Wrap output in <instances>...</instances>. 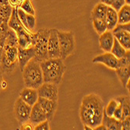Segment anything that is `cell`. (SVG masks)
<instances>
[{
	"label": "cell",
	"instance_id": "cell-9",
	"mask_svg": "<svg viewBox=\"0 0 130 130\" xmlns=\"http://www.w3.org/2000/svg\"><path fill=\"white\" fill-rule=\"evenodd\" d=\"M58 30L55 28L50 29V34L48 42V58H61L59 42L58 38Z\"/></svg>",
	"mask_w": 130,
	"mask_h": 130
},
{
	"label": "cell",
	"instance_id": "cell-21",
	"mask_svg": "<svg viewBox=\"0 0 130 130\" xmlns=\"http://www.w3.org/2000/svg\"><path fill=\"white\" fill-rule=\"evenodd\" d=\"M115 72L121 82L122 85L123 86V87L125 88V86L127 84V83L129 81V78H130V66L117 68L115 69Z\"/></svg>",
	"mask_w": 130,
	"mask_h": 130
},
{
	"label": "cell",
	"instance_id": "cell-38",
	"mask_svg": "<svg viewBox=\"0 0 130 130\" xmlns=\"http://www.w3.org/2000/svg\"><path fill=\"white\" fill-rule=\"evenodd\" d=\"M9 3L13 7H17L20 4V0H9Z\"/></svg>",
	"mask_w": 130,
	"mask_h": 130
},
{
	"label": "cell",
	"instance_id": "cell-42",
	"mask_svg": "<svg viewBox=\"0 0 130 130\" xmlns=\"http://www.w3.org/2000/svg\"><path fill=\"white\" fill-rule=\"evenodd\" d=\"M1 87H2V89H6V87H7V83H6V80H4V79L3 80Z\"/></svg>",
	"mask_w": 130,
	"mask_h": 130
},
{
	"label": "cell",
	"instance_id": "cell-26",
	"mask_svg": "<svg viewBox=\"0 0 130 130\" xmlns=\"http://www.w3.org/2000/svg\"><path fill=\"white\" fill-rule=\"evenodd\" d=\"M126 49L125 48H123L122 45L115 38L114 39V43L112 45V48L111 49V53H112L118 59L120 58H122V56H124V55L126 52Z\"/></svg>",
	"mask_w": 130,
	"mask_h": 130
},
{
	"label": "cell",
	"instance_id": "cell-29",
	"mask_svg": "<svg viewBox=\"0 0 130 130\" xmlns=\"http://www.w3.org/2000/svg\"><path fill=\"white\" fill-rule=\"evenodd\" d=\"M18 7L22 9L25 13L35 16V10L33 7V5L30 2V0H23V1L20 3V6Z\"/></svg>",
	"mask_w": 130,
	"mask_h": 130
},
{
	"label": "cell",
	"instance_id": "cell-36",
	"mask_svg": "<svg viewBox=\"0 0 130 130\" xmlns=\"http://www.w3.org/2000/svg\"><path fill=\"white\" fill-rule=\"evenodd\" d=\"M122 122V127L124 130H129L130 129V116L125 117V119L121 120Z\"/></svg>",
	"mask_w": 130,
	"mask_h": 130
},
{
	"label": "cell",
	"instance_id": "cell-34",
	"mask_svg": "<svg viewBox=\"0 0 130 130\" xmlns=\"http://www.w3.org/2000/svg\"><path fill=\"white\" fill-rule=\"evenodd\" d=\"M34 130H49L50 125H49V121L47 119L36 125H34Z\"/></svg>",
	"mask_w": 130,
	"mask_h": 130
},
{
	"label": "cell",
	"instance_id": "cell-24",
	"mask_svg": "<svg viewBox=\"0 0 130 130\" xmlns=\"http://www.w3.org/2000/svg\"><path fill=\"white\" fill-rule=\"evenodd\" d=\"M116 100L119 101L121 105L123 111V119L125 117L130 116V98L129 96H121L116 98Z\"/></svg>",
	"mask_w": 130,
	"mask_h": 130
},
{
	"label": "cell",
	"instance_id": "cell-16",
	"mask_svg": "<svg viewBox=\"0 0 130 130\" xmlns=\"http://www.w3.org/2000/svg\"><path fill=\"white\" fill-rule=\"evenodd\" d=\"M115 37L111 30H107L105 32L99 35V44L100 48L106 52H111L114 43Z\"/></svg>",
	"mask_w": 130,
	"mask_h": 130
},
{
	"label": "cell",
	"instance_id": "cell-31",
	"mask_svg": "<svg viewBox=\"0 0 130 130\" xmlns=\"http://www.w3.org/2000/svg\"><path fill=\"white\" fill-rule=\"evenodd\" d=\"M129 66H130V52L129 50H127L124 56L119 58V60H118V68Z\"/></svg>",
	"mask_w": 130,
	"mask_h": 130
},
{
	"label": "cell",
	"instance_id": "cell-1",
	"mask_svg": "<svg viewBox=\"0 0 130 130\" xmlns=\"http://www.w3.org/2000/svg\"><path fill=\"white\" fill-rule=\"evenodd\" d=\"M104 105L101 98L96 93H90L82 99L79 117L84 125L93 129L102 122Z\"/></svg>",
	"mask_w": 130,
	"mask_h": 130
},
{
	"label": "cell",
	"instance_id": "cell-7",
	"mask_svg": "<svg viewBox=\"0 0 130 130\" xmlns=\"http://www.w3.org/2000/svg\"><path fill=\"white\" fill-rule=\"evenodd\" d=\"M31 106L25 103L20 98H19L14 104V113L17 121L23 124L29 121Z\"/></svg>",
	"mask_w": 130,
	"mask_h": 130
},
{
	"label": "cell",
	"instance_id": "cell-43",
	"mask_svg": "<svg viewBox=\"0 0 130 130\" xmlns=\"http://www.w3.org/2000/svg\"><path fill=\"white\" fill-rule=\"evenodd\" d=\"M9 0H0V5H8Z\"/></svg>",
	"mask_w": 130,
	"mask_h": 130
},
{
	"label": "cell",
	"instance_id": "cell-4",
	"mask_svg": "<svg viewBox=\"0 0 130 130\" xmlns=\"http://www.w3.org/2000/svg\"><path fill=\"white\" fill-rule=\"evenodd\" d=\"M50 29L42 28L34 34V48L35 51L34 59L41 62L48 59V42Z\"/></svg>",
	"mask_w": 130,
	"mask_h": 130
},
{
	"label": "cell",
	"instance_id": "cell-22",
	"mask_svg": "<svg viewBox=\"0 0 130 130\" xmlns=\"http://www.w3.org/2000/svg\"><path fill=\"white\" fill-rule=\"evenodd\" d=\"M118 23H130V6L125 4L117 11Z\"/></svg>",
	"mask_w": 130,
	"mask_h": 130
},
{
	"label": "cell",
	"instance_id": "cell-30",
	"mask_svg": "<svg viewBox=\"0 0 130 130\" xmlns=\"http://www.w3.org/2000/svg\"><path fill=\"white\" fill-rule=\"evenodd\" d=\"M118 104H119V101H118L116 99L111 100L108 102V104H107V106L104 107V113L109 117L113 116L114 111H115V108H117Z\"/></svg>",
	"mask_w": 130,
	"mask_h": 130
},
{
	"label": "cell",
	"instance_id": "cell-12",
	"mask_svg": "<svg viewBox=\"0 0 130 130\" xmlns=\"http://www.w3.org/2000/svg\"><path fill=\"white\" fill-rule=\"evenodd\" d=\"M38 102L39 103L42 110L44 111L47 119L49 122L52 121L54 118L55 111L58 108V102L48 99H45L43 98H38Z\"/></svg>",
	"mask_w": 130,
	"mask_h": 130
},
{
	"label": "cell",
	"instance_id": "cell-10",
	"mask_svg": "<svg viewBox=\"0 0 130 130\" xmlns=\"http://www.w3.org/2000/svg\"><path fill=\"white\" fill-rule=\"evenodd\" d=\"M118 58L110 52H104L96 57L92 60L93 63H101L111 69H116L118 68Z\"/></svg>",
	"mask_w": 130,
	"mask_h": 130
},
{
	"label": "cell",
	"instance_id": "cell-3",
	"mask_svg": "<svg viewBox=\"0 0 130 130\" xmlns=\"http://www.w3.org/2000/svg\"><path fill=\"white\" fill-rule=\"evenodd\" d=\"M23 79L26 87L38 89L43 83V74L40 62L33 58L22 70Z\"/></svg>",
	"mask_w": 130,
	"mask_h": 130
},
{
	"label": "cell",
	"instance_id": "cell-27",
	"mask_svg": "<svg viewBox=\"0 0 130 130\" xmlns=\"http://www.w3.org/2000/svg\"><path fill=\"white\" fill-rule=\"evenodd\" d=\"M93 29L95 30L97 34L98 35H101L104 32H105L108 30L107 28V24L104 20H98V19H93Z\"/></svg>",
	"mask_w": 130,
	"mask_h": 130
},
{
	"label": "cell",
	"instance_id": "cell-6",
	"mask_svg": "<svg viewBox=\"0 0 130 130\" xmlns=\"http://www.w3.org/2000/svg\"><path fill=\"white\" fill-rule=\"evenodd\" d=\"M18 55V48L17 47H11L6 50L2 56L1 63L3 69L7 73L13 71L18 62L17 60Z\"/></svg>",
	"mask_w": 130,
	"mask_h": 130
},
{
	"label": "cell",
	"instance_id": "cell-39",
	"mask_svg": "<svg viewBox=\"0 0 130 130\" xmlns=\"http://www.w3.org/2000/svg\"><path fill=\"white\" fill-rule=\"evenodd\" d=\"M113 2H114V0H101V3L107 5L108 6H111V4L113 3Z\"/></svg>",
	"mask_w": 130,
	"mask_h": 130
},
{
	"label": "cell",
	"instance_id": "cell-45",
	"mask_svg": "<svg viewBox=\"0 0 130 130\" xmlns=\"http://www.w3.org/2000/svg\"><path fill=\"white\" fill-rule=\"evenodd\" d=\"M125 3L127 5H129L130 4V0H125Z\"/></svg>",
	"mask_w": 130,
	"mask_h": 130
},
{
	"label": "cell",
	"instance_id": "cell-15",
	"mask_svg": "<svg viewBox=\"0 0 130 130\" xmlns=\"http://www.w3.org/2000/svg\"><path fill=\"white\" fill-rule=\"evenodd\" d=\"M20 98L25 103L32 107L35 103L38 102L39 98L38 90L30 87H25L21 90L20 93Z\"/></svg>",
	"mask_w": 130,
	"mask_h": 130
},
{
	"label": "cell",
	"instance_id": "cell-14",
	"mask_svg": "<svg viewBox=\"0 0 130 130\" xmlns=\"http://www.w3.org/2000/svg\"><path fill=\"white\" fill-rule=\"evenodd\" d=\"M45 120H47L46 115L40 106L39 103L38 102L35 103L31 108L29 122L32 123L34 125H36Z\"/></svg>",
	"mask_w": 130,
	"mask_h": 130
},
{
	"label": "cell",
	"instance_id": "cell-28",
	"mask_svg": "<svg viewBox=\"0 0 130 130\" xmlns=\"http://www.w3.org/2000/svg\"><path fill=\"white\" fill-rule=\"evenodd\" d=\"M12 12H13V6L10 4L0 5V17H2L6 21H9Z\"/></svg>",
	"mask_w": 130,
	"mask_h": 130
},
{
	"label": "cell",
	"instance_id": "cell-23",
	"mask_svg": "<svg viewBox=\"0 0 130 130\" xmlns=\"http://www.w3.org/2000/svg\"><path fill=\"white\" fill-rule=\"evenodd\" d=\"M17 46H18V42H17V34L13 29L9 28L5 40L4 50L11 48V47H17Z\"/></svg>",
	"mask_w": 130,
	"mask_h": 130
},
{
	"label": "cell",
	"instance_id": "cell-20",
	"mask_svg": "<svg viewBox=\"0 0 130 130\" xmlns=\"http://www.w3.org/2000/svg\"><path fill=\"white\" fill-rule=\"evenodd\" d=\"M108 7V6L105 5L102 3H98L95 6L93 7V9L91 12L92 20L93 19H98V20H104Z\"/></svg>",
	"mask_w": 130,
	"mask_h": 130
},
{
	"label": "cell",
	"instance_id": "cell-44",
	"mask_svg": "<svg viewBox=\"0 0 130 130\" xmlns=\"http://www.w3.org/2000/svg\"><path fill=\"white\" fill-rule=\"evenodd\" d=\"M3 23H8L7 21H6L5 20H3L2 17H0V25H2Z\"/></svg>",
	"mask_w": 130,
	"mask_h": 130
},
{
	"label": "cell",
	"instance_id": "cell-37",
	"mask_svg": "<svg viewBox=\"0 0 130 130\" xmlns=\"http://www.w3.org/2000/svg\"><path fill=\"white\" fill-rule=\"evenodd\" d=\"M29 122V121H28ZM34 125L32 124V123H30V122H24V123H23V125H22V126H21V129H30V130H32V129H34Z\"/></svg>",
	"mask_w": 130,
	"mask_h": 130
},
{
	"label": "cell",
	"instance_id": "cell-19",
	"mask_svg": "<svg viewBox=\"0 0 130 130\" xmlns=\"http://www.w3.org/2000/svg\"><path fill=\"white\" fill-rule=\"evenodd\" d=\"M115 38L119 41L126 50L130 49V32L126 30H119L112 32Z\"/></svg>",
	"mask_w": 130,
	"mask_h": 130
},
{
	"label": "cell",
	"instance_id": "cell-8",
	"mask_svg": "<svg viewBox=\"0 0 130 130\" xmlns=\"http://www.w3.org/2000/svg\"><path fill=\"white\" fill-rule=\"evenodd\" d=\"M38 96L45 99L58 101V87L52 83H43L37 89Z\"/></svg>",
	"mask_w": 130,
	"mask_h": 130
},
{
	"label": "cell",
	"instance_id": "cell-33",
	"mask_svg": "<svg viewBox=\"0 0 130 130\" xmlns=\"http://www.w3.org/2000/svg\"><path fill=\"white\" fill-rule=\"evenodd\" d=\"M119 30H126L130 32V23H118L115 26V27L111 30L112 32H116Z\"/></svg>",
	"mask_w": 130,
	"mask_h": 130
},
{
	"label": "cell",
	"instance_id": "cell-25",
	"mask_svg": "<svg viewBox=\"0 0 130 130\" xmlns=\"http://www.w3.org/2000/svg\"><path fill=\"white\" fill-rule=\"evenodd\" d=\"M9 28L8 23H3L2 25H0V63H1L2 56L4 52V44Z\"/></svg>",
	"mask_w": 130,
	"mask_h": 130
},
{
	"label": "cell",
	"instance_id": "cell-18",
	"mask_svg": "<svg viewBox=\"0 0 130 130\" xmlns=\"http://www.w3.org/2000/svg\"><path fill=\"white\" fill-rule=\"evenodd\" d=\"M104 21L107 24V28L108 30H112L115 26L118 24V14L117 11L111 6H108L107 13L104 18Z\"/></svg>",
	"mask_w": 130,
	"mask_h": 130
},
{
	"label": "cell",
	"instance_id": "cell-5",
	"mask_svg": "<svg viewBox=\"0 0 130 130\" xmlns=\"http://www.w3.org/2000/svg\"><path fill=\"white\" fill-rule=\"evenodd\" d=\"M58 42H59L60 55L62 59H66L72 55L76 48L74 34L72 31H57Z\"/></svg>",
	"mask_w": 130,
	"mask_h": 130
},
{
	"label": "cell",
	"instance_id": "cell-32",
	"mask_svg": "<svg viewBox=\"0 0 130 130\" xmlns=\"http://www.w3.org/2000/svg\"><path fill=\"white\" fill-rule=\"evenodd\" d=\"M113 117L118 120H122L123 119V111H122V105L119 102L117 106V108H115V110L114 111Z\"/></svg>",
	"mask_w": 130,
	"mask_h": 130
},
{
	"label": "cell",
	"instance_id": "cell-13",
	"mask_svg": "<svg viewBox=\"0 0 130 130\" xmlns=\"http://www.w3.org/2000/svg\"><path fill=\"white\" fill-rule=\"evenodd\" d=\"M17 12L19 20L26 29L33 32L36 27V17L34 15L25 13L22 9L17 6Z\"/></svg>",
	"mask_w": 130,
	"mask_h": 130
},
{
	"label": "cell",
	"instance_id": "cell-40",
	"mask_svg": "<svg viewBox=\"0 0 130 130\" xmlns=\"http://www.w3.org/2000/svg\"><path fill=\"white\" fill-rule=\"evenodd\" d=\"M93 129H96V130H107V129H106V128H105V126L103 124H101V125L96 126Z\"/></svg>",
	"mask_w": 130,
	"mask_h": 130
},
{
	"label": "cell",
	"instance_id": "cell-11",
	"mask_svg": "<svg viewBox=\"0 0 130 130\" xmlns=\"http://www.w3.org/2000/svg\"><path fill=\"white\" fill-rule=\"evenodd\" d=\"M18 48V55H17V60L18 64L20 66V70L22 71L24 66L28 63L29 61L34 58L35 56V51L34 46L29 47V48H23L17 46Z\"/></svg>",
	"mask_w": 130,
	"mask_h": 130
},
{
	"label": "cell",
	"instance_id": "cell-2",
	"mask_svg": "<svg viewBox=\"0 0 130 130\" xmlns=\"http://www.w3.org/2000/svg\"><path fill=\"white\" fill-rule=\"evenodd\" d=\"M44 83L59 85L66 71V66L61 58H48L40 62Z\"/></svg>",
	"mask_w": 130,
	"mask_h": 130
},
{
	"label": "cell",
	"instance_id": "cell-41",
	"mask_svg": "<svg viewBox=\"0 0 130 130\" xmlns=\"http://www.w3.org/2000/svg\"><path fill=\"white\" fill-rule=\"evenodd\" d=\"M3 73L0 71V91H1V90H2V87H1V85H2V82H3Z\"/></svg>",
	"mask_w": 130,
	"mask_h": 130
},
{
	"label": "cell",
	"instance_id": "cell-35",
	"mask_svg": "<svg viewBox=\"0 0 130 130\" xmlns=\"http://www.w3.org/2000/svg\"><path fill=\"white\" fill-rule=\"evenodd\" d=\"M125 4V0H114L113 3L111 4V7L115 9L116 11L119 10L120 8H122L124 5Z\"/></svg>",
	"mask_w": 130,
	"mask_h": 130
},
{
	"label": "cell",
	"instance_id": "cell-17",
	"mask_svg": "<svg viewBox=\"0 0 130 130\" xmlns=\"http://www.w3.org/2000/svg\"><path fill=\"white\" fill-rule=\"evenodd\" d=\"M101 124H103L105 126L106 129H108V130H122V129L121 120H118L115 119L113 116L111 117L108 116L104 113V111Z\"/></svg>",
	"mask_w": 130,
	"mask_h": 130
}]
</instances>
